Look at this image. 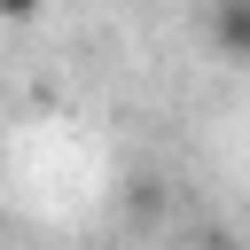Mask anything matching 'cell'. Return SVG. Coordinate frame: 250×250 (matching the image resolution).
<instances>
[{
    "label": "cell",
    "mask_w": 250,
    "mask_h": 250,
    "mask_svg": "<svg viewBox=\"0 0 250 250\" xmlns=\"http://www.w3.org/2000/svg\"><path fill=\"white\" fill-rule=\"evenodd\" d=\"M0 16H39V0H0Z\"/></svg>",
    "instance_id": "obj_2"
},
{
    "label": "cell",
    "mask_w": 250,
    "mask_h": 250,
    "mask_svg": "<svg viewBox=\"0 0 250 250\" xmlns=\"http://www.w3.org/2000/svg\"><path fill=\"white\" fill-rule=\"evenodd\" d=\"M219 55H250V0H219Z\"/></svg>",
    "instance_id": "obj_1"
}]
</instances>
